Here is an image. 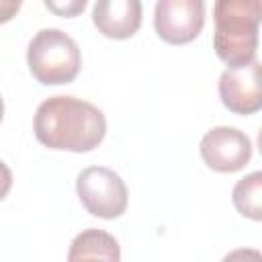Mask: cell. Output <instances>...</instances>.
I'll return each instance as SVG.
<instances>
[{
  "label": "cell",
  "instance_id": "4fadbf2b",
  "mask_svg": "<svg viewBox=\"0 0 262 262\" xmlns=\"http://www.w3.org/2000/svg\"><path fill=\"white\" fill-rule=\"evenodd\" d=\"M20 0H0V25L8 23L20 10Z\"/></svg>",
  "mask_w": 262,
  "mask_h": 262
},
{
  "label": "cell",
  "instance_id": "8fae6325",
  "mask_svg": "<svg viewBox=\"0 0 262 262\" xmlns=\"http://www.w3.org/2000/svg\"><path fill=\"white\" fill-rule=\"evenodd\" d=\"M45 6H47L51 12L59 14V16L72 18V16L80 14V12L86 8V0H68V2H51V0H47Z\"/></svg>",
  "mask_w": 262,
  "mask_h": 262
},
{
  "label": "cell",
  "instance_id": "6da1fadb",
  "mask_svg": "<svg viewBox=\"0 0 262 262\" xmlns=\"http://www.w3.org/2000/svg\"><path fill=\"white\" fill-rule=\"evenodd\" d=\"M33 131L39 143L57 151L84 154L98 147L106 135L104 113L76 96H49L33 117Z\"/></svg>",
  "mask_w": 262,
  "mask_h": 262
},
{
  "label": "cell",
  "instance_id": "277c9868",
  "mask_svg": "<svg viewBox=\"0 0 262 262\" xmlns=\"http://www.w3.org/2000/svg\"><path fill=\"white\" fill-rule=\"evenodd\" d=\"M76 192L82 207L98 219H117L127 211V184L106 166L84 168L76 178Z\"/></svg>",
  "mask_w": 262,
  "mask_h": 262
},
{
  "label": "cell",
  "instance_id": "9a60e30c",
  "mask_svg": "<svg viewBox=\"0 0 262 262\" xmlns=\"http://www.w3.org/2000/svg\"><path fill=\"white\" fill-rule=\"evenodd\" d=\"M2 117H4V100L0 96V123H2Z\"/></svg>",
  "mask_w": 262,
  "mask_h": 262
},
{
  "label": "cell",
  "instance_id": "9c48e42d",
  "mask_svg": "<svg viewBox=\"0 0 262 262\" xmlns=\"http://www.w3.org/2000/svg\"><path fill=\"white\" fill-rule=\"evenodd\" d=\"M68 262H121V246L108 231L88 227L72 239Z\"/></svg>",
  "mask_w": 262,
  "mask_h": 262
},
{
  "label": "cell",
  "instance_id": "3957f363",
  "mask_svg": "<svg viewBox=\"0 0 262 262\" xmlns=\"http://www.w3.org/2000/svg\"><path fill=\"white\" fill-rule=\"evenodd\" d=\"M27 63L33 78L45 86L70 84L82 70L78 43L61 29H41L29 41Z\"/></svg>",
  "mask_w": 262,
  "mask_h": 262
},
{
  "label": "cell",
  "instance_id": "7c38bea8",
  "mask_svg": "<svg viewBox=\"0 0 262 262\" xmlns=\"http://www.w3.org/2000/svg\"><path fill=\"white\" fill-rule=\"evenodd\" d=\"M221 262H262V254L256 248H237L225 254Z\"/></svg>",
  "mask_w": 262,
  "mask_h": 262
},
{
  "label": "cell",
  "instance_id": "5bb4252c",
  "mask_svg": "<svg viewBox=\"0 0 262 262\" xmlns=\"http://www.w3.org/2000/svg\"><path fill=\"white\" fill-rule=\"evenodd\" d=\"M10 188H12V172H10V168L0 160V201H4V199L8 196Z\"/></svg>",
  "mask_w": 262,
  "mask_h": 262
},
{
  "label": "cell",
  "instance_id": "5b68a950",
  "mask_svg": "<svg viewBox=\"0 0 262 262\" xmlns=\"http://www.w3.org/2000/svg\"><path fill=\"white\" fill-rule=\"evenodd\" d=\"M199 151L207 168L221 174H231L242 170L252 160L254 145L244 131L235 127L219 125L203 135L199 143Z\"/></svg>",
  "mask_w": 262,
  "mask_h": 262
},
{
  "label": "cell",
  "instance_id": "7a4b0ae2",
  "mask_svg": "<svg viewBox=\"0 0 262 262\" xmlns=\"http://www.w3.org/2000/svg\"><path fill=\"white\" fill-rule=\"evenodd\" d=\"M213 49L227 68H244L256 59L262 18L260 0H217L213 6Z\"/></svg>",
  "mask_w": 262,
  "mask_h": 262
},
{
  "label": "cell",
  "instance_id": "52a82bcc",
  "mask_svg": "<svg viewBox=\"0 0 262 262\" xmlns=\"http://www.w3.org/2000/svg\"><path fill=\"white\" fill-rule=\"evenodd\" d=\"M262 66L258 59L244 68H225L219 76V98L235 115H254L262 108Z\"/></svg>",
  "mask_w": 262,
  "mask_h": 262
},
{
  "label": "cell",
  "instance_id": "ba28073f",
  "mask_svg": "<svg viewBox=\"0 0 262 262\" xmlns=\"http://www.w3.org/2000/svg\"><path fill=\"white\" fill-rule=\"evenodd\" d=\"M92 23L108 39H129L141 27V2L98 0L92 6Z\"/></svg>",
  "mask_w": 262,
  "mask_h": 262
},
{
  "label": "cell",
  "instance_id": "30bf717a",
  "mask_svg": "<svg viewBox=\"0 0 262 262\" xmlns=\"http://www.w3.org/2000/svg\"><path fill=\"white\" fill-rule=\"evenodd\" d=\"M233 207L239 215L252 221L262 219V172H252L239 178L231 190Z\"/></svg>",
  "mask_w": 262,
  "mask_h": 262
},
{
  "label": "cell",
  "instance_id": "8992f818",
  "mask_svg": "<svg viewBox=\"0 0 262 262\" xmlns=\"http://www.w3.org/2000/svg\"><path fill=\"white\" fill-rule=\"evenodd\" d=\"M205 27L203 0H158L154 10V29L170 45L194 41Z\"/></svg>",
  "mask_w": 262,
  "mask_h": 262
}]
</instances>
